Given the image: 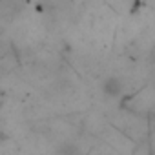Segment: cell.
<instances>
[{
  "mask_svg": "<svg viewBox=\"0 0 155 155\" xmlns=\"http://www.w3.org/2000/svg\"><path fill=\"white\" fill-rule=\"evenodd\" d=\"M101 90H102V93L106 97L119 99L124 93V82H122V79H119V77H108V79L102 82Z\"/></svg>",
  "mask_w": 155,
  "mask_h": 155,
  "instance_id": "1",
  "label": "cell"
},
{
  "mask_svg": "<svg viewBox=\"0 0 155 155\" xmlns=\"http://www.w3.org/2000/svg\"><path fill=\"white\" fill-rule=\"evenodd\" d=\"M22 11V0H0V15L2 17H15Z\"/></svg>",
  "mask_w": 155,
  "mask_h": 155,
  "instance_id": "2",
  "label": "cell"
}]
</instances>
